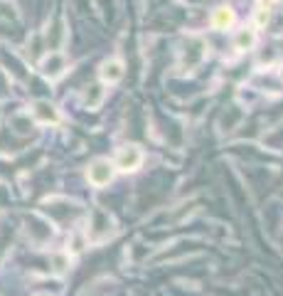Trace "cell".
<instances>
[{
  "label": "cell",
  "instance_id": "3957f363",
  "mask_svg": "<svg viewBox=\"0 0 283 296\" xmlns=\"http://www.w3.org/2000/svg\"><path fill=\"white\" fill-rule=\"evenodd\" d=\"M40 296H47V294H40Z\"/></svg>",
  "mask_w": 283,
  "mask_h": 296
},
{
  "label": "cell",
  "instance_id": "7a4b0ae2",
  "mask_svg": "<svg viewBox=\"0 0 283 296\" xmlns=\"http://www.w3.org/2000/svg\"><path fill=\"white\" fill-rule=\"evenodd\" d=\"M141 161H143L141 151H138L136 146H131L128 151H123V153L118 155V170H126V173H133V170H138V168H141Z\"/></svg>",
  "mask_w": 283,
  "mask_h": 296
},
{
  "label": "cell",
  "instance_id": "6da1fadb",
  "mask_svg": "<svg viewBox=\"0 0 283 296\" xmlns=\"http://www.w3.org/2000/svg\"><path fill=\"white\" fill-rule=\"evenodd\" d=\"M113 178V168H111V163H106V161H96L91 168H89V180L94 185H106L109 180Z\"/></svg>",
  "mask_w": 283,
  "mask_h": 296
}]
</instances>
